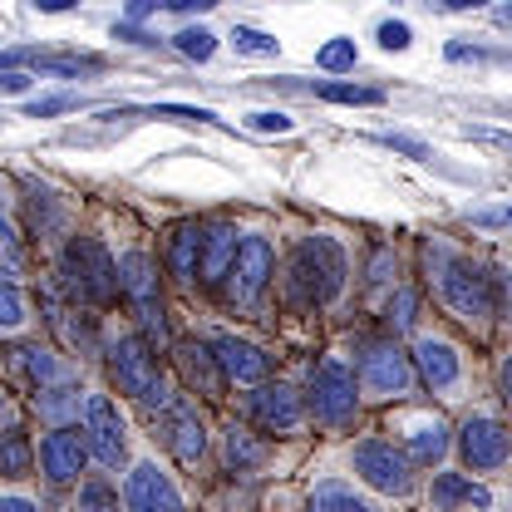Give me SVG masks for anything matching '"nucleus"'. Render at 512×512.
Listing matches in <instances>:
<instances>
[{"label": "nucleus", "instance_id": "nucleus-9", "mask_svg": "<svg viewBox=\"0 0 512 512\" xmlns=\"http://www.w3.org/2000/svg\"><path fill=\"white\" fill-rule=\"evenodd\" d=\"M124 508L128 512H188V498L183 488L173 483L168 468H158L153 458L133 463L124 478Z\"/></svg>", "mask_w": 512, "mask_h": 512}, {"label": "nucleus", "instance_id": "nucleus-8", "mask_svg": "<svg viewBox=\"0 0 512 512\" xmlns=\"http://www.w3.org/2000/svg\"><path fill=\"white\" fill-rule=\"evenodd\" d=\"M350 468H355L375 493H384V498H404V493L414 488L409 458L389 444V439H365V444H355L350 448Z\"/></svg>", "mask_w": 512, "mask_h": 512}, {"label": "nucleus", "instance_id": "nucleus-44", "mask_svg": "<svg viewBox=\"0 0 512 512\" xmlns=\"http://www.w3.org/2000/svg\"><path fill=\"white\" fill-rule=\"evenodd\" d=\"M0 89H5V94H25V89H30V74H20V69H15V74H0Z\"/></svg>", "mask_w": 512, "mask_h": 512}, {"label": "nucleus", "instance_id": "nucleus-2", "mask_svg": "<svg viewBox=\"0 0 512 512\" xmlns=\"http://www.w3.org/2000/svg\"><path fill=\"white\" fill-rule=\"evenodd\" d=\"M350 276V256L335 237H301V247L291 256V296L306 306H330L345 291Z\"/></svg>", "mask_w": 512, "mask_h": 512}, {"label": "nucleus", "instance_id": "nucleus-4", "mask_svg": "<svg viewBox=\"0 0 512 512\" xmlns=\"http://www.w3.org/2000/svg\"><path fill=\"white\" fill-rule=\"evenodd\" d=\"M109 375H114V384H119V394L138 399V404H148V409H168V404H173L168 380H163V370H158L148 340H138V335L109 340Z\"/></svg>", "mask_w": 512, "mask_h": 512}, {"label": "nucleus", "instance_id": "nucleus-36", "mask_svg": "<svg viewBox=\"0 0 512 512\" xmlns=\"http://www.w3.org/2000/svg\"><path fill=\"white\" fill-rule=\"evenodd\" d=\"M79 109V94H45V99H30L25 114L30 119H50V114H74Z\"/></svg>", "mask_w": 512, "mask_h": 512}, {"label": "nucleus", "instance_id": "nucleus-13", "mask_svg": "<svg viewBox=\"0 0 512 512\" xmlns=\"http://www.w3.org/2000/svg\"><path fill=\"white\" fill-rule=\"evenodd\" d=\"M458 448H463V463L473 473H498L508 463V429L493 414H473L458 434Z\"/></svg>", "mask_w": 512, "mask_h": 512}, {"label": "nucleus", "instance_id": "nucleus-38", "mask_svg": "<svg viewBox=\"0 0 512 512\" xmlns=\"http://www.w3.org/2000/svg\"><path fill=\"white\" fill-rule=\"evenodd\" d=\"M384 148H394V153H409L414 163H429L434 153H429V143H419V138H404V133H384L380 138Z\"/></svg>", "mask_w": 512, "mask_h": 512}, {"label": "nucleus", "instance_id": "nucleus-29", "mask_svg": "<svg viewBox=\"0 0 512 512\" xmlns=\"http://www.w3.org/2000/svg\"><path fill=\"white\" fill-rule=\"evenodd\" d=\"M355 40H330V45H320L316 50V64L325 69V74H350L355 69Z\"/></svg>", "mask_w": 512, "mask_h": 512}, {"label": "nucleus", "instance_id": "nucleus-11", "mask_svg": "<svg viewBox=\"0 0 512 512\" xmlns=\"http://www.w3.org/2000/svg\"><path fill=\"white\" fill-rule=\"evenodd\" d=\"M271 276H276V252H271V242H266V237H242L232 266H227V291H232V301H237V306H252L256 296L266 291Z\"/></svg>", "mask_w": 512, "mask_h": 512}, {"label": "nucleus", "instance_id": "nucleus-25", "mask_svg": "<svg viewBox=\"0 0 512 512\" xmlns=\"http://www.w3.org/2000/svg\"><path fill=\"white\" fill-rule=\"evenodd\" d=\"M222 444H227V468L232 473H252V468L266 463V444H256L252 429H242V424H232Z\"/></svg>", "mask_w": 512, "mask_h": 512}, {"label": "nucleus", "instance_id": "nucleus-17", "mask_svg": "<svg viewBox=\"0 0 512 512\" xmlns=\"http://www.w3.org/2000/svg\"><path fill=\"white\" fill-rule=\"evenodd\" d=\"M394 434H404V458H414V463H439L448 453V424L439 414H404L399 424H394Z\"/></svg>", "mask_w": 512, "mask_h": 512}, {"label": "nucleus", "instance_id": "nucleus-35", "mask_svg": "<svg viewBox=\"0 0 512 512\" xmlns=\"http://www.w3.org/2000/svg\"><path fill=\"white\" fill-rule=\"evenodd\" d=\"M25 325V301H20V291L0 276V330H20Z\"/></svg>", "mask_w": 512, "mask_h": 512}, {"label": "nucleus", "instance_id": "nucleus-33", "mask_svg": "<svg viewBox=\"0 0 512 512\" xmlns=\"http://www.w3.org/2000/svg\"><path fill=\"white\" fill-rule=\"evenodd\" d=\"M40 69H50V74H84V69H104L99 55H40Z\"/></svg>", "mask_w": 512, "mask_h": 512}, {"label": "nucleus", "instance_id": "nucleus-43", "mask_svg": "<svg viewBox=\"0 0 512 512\" xmlns=\"http://www.w3.org/2000/svg\"><path fill=\"white\" fill-rule=\"evenodd\" d=\"M0 512H40V503H30L20 493H0Z\"/></svg>", "mask_w": 512, "mask_h": 512}, {"label": "nucleus", "instance_id": "nucleus-16", "mask_svg": "<svg viewBox=\"0 0 512 512\" xmlns=\"http://www.w3.org/2000/svg\"><path fill=\"white\" fill-rule=\"evenodd\" d=\"M84 458H89V448H84V439L74 429H50L40 439V473L50 483H74L84 473Z\"/></svg>", "mask_w": 512, "mask_h": 512}, {"label": "nucleus", "instance_id": "nucleus-22", "mask_svg": "<svg viewBox=\"0 0 512 512\" xmlns=\"http://www.w3.org/2000/svg\"><path fill=\"white\" fill-rule=\"evenodd\" d=\"M178 370H183V380H188L192 389H202V394H217V389H222V375H217V365H212V350L197 345V340H183V345H178Z\"/></svg>", "mask_w": 512, "mask_h": 512}, {"label": "nucleus", "instance_id": "nucleus-32", "mask_svg": "<svg viewBox=\"0 0 512 512\" xmlns=\"http://www.w3.org/2000/svg\"><path fill=\"white\" fill-rule=\"evenodd\" d=\"M232 45H237V55H276L281 50V40H271L266 30H252V25H237Z\"/></svg>", "mask_w": 512, "mask_h": 512}, {"label": "nucleus", "instance_id": "nucleus-45", "mask_svg": "<svg viewBox=\"0 0 512 512\" xmlns=\"http://www.w3.org/2000/svg\"><path fill=\"white\" fill-rule=\"evenodd\" d=\"M389 261H394V256H389V252H380V256H375V266H370V281H389Z\"/></svg>", "mask_w": 512, "mask_h": 512}, {"label": "nucleus", "instance_id": "nucleus-6", "mask_svg": "<svg viewBox=\"0 0 512 512\" xmlns=\"http://www.w3.org/2000/svg\"><path fill=\"white\" fill-rule=\"evenodd\" d=\"M311 414L325 429H350L360 414V384L345 360H325L311 375Z\"/></svg>", "mask_w": 512, "mask_h": 512}, {"label": "nucleus", "instance_id": "nucleus-37", "mask_svg": "<svg viewBox=\"0 0 512 512\" xmlns=\"http://www.w3.org/2000/svg\"><path fill=\"white\" fill-rule=\"evenodd\" d=\"M247 124H252L256 133H291L296 119H291V114H281V109H256V114H247Z\"/></svg>", "mask_w": 512, "mask_h": 512}, {"label": "nucleus", "instance_id": "nucleus-23", "mask_svg": "<svg viewBox=\"0 0 512 512\" xmlns=\"http://www.w3.org/2000/svg\"><path fill=\"white\" fill-rule=\"evenodd\" d=\"M197 247H202V227H197V222L178 227V232H173V242H168V271H173L183 286L197 281Z\"/></svg>", "mask_w": 512, "mask_h": 512}, {"label": "nucleus", "instance_id": "nucleus-41", "mask_svg": "<svg viewBox=\"0 0 512 512\" xmlns=\"http://www.w3.org/2000/svg\"><path fill=\"white\" fill-rule=\"evenodd\" d=\"M114 35L128 40V45H158V35H148V30H138V25H124V20L114 25Z\"/></svg>", "mask_w": 512, "mask_h": 512}, {"label": "nucleus", "instance_id": "nucleus-27", "mask_svg": "<svg viewBox=\"0 0 512 512\" xmlns=\"http://www.w3.org/2000/svg\"><path fill=\"white\" fill-rule=\"evenodd\" d=\"M79 404H84V394H79L74 384H50V389H40V399H35V409H40L55 429H64L69 414H79Z\"/></svg>", "mask_w": 512, "mask_h": 512}, {"label": "nucleus", "instance_id": "nucleus-12", "mask_svg": "<svg viewBox=\"0 0 512 512\" xmlns=\"http://www.w3.org/2000/svg\"><path fill=\"white\" fill-rule=\"evenodd\" d=\"M409 365H414V375L429 384L434 394L463 389V355H458V345H448L444 335H419Z\"/></svg>", "mask_w": 512, "mask_h": 512}, {"label": "nucleus", "instance_id": "nucleus-30", "mask_svg": "<svg viewBox=\"0 0 512 512\" xmlns=\"http://www.w3.org/2000/svg\"><path fill=\"white\" fill-rule=\"evenodd\" d=\"M173 45H178L188 60L202 64V60H212V50H217V35H212V30H202V25H188V30H178V35H173Z\"/></svg>", "mask_w": 512, "mask_h": 512}, {"label": "nucleus", "instance_id": "nucleus-20", "mask_svg": "<svg viewBox=\"0 0 512 512\" xmlns=\"http://www.w3.org/2000/svg\"><path fill=\"white\" fill-rule=\"evenodd\" d=\"M168 448L178 453V463H202L207 458V429H202V414L192 409V404H183V399H173L168 409Z\"/></svg>", "mask_w": 512, "mask_h": 512}, {"label": "nucleus", "instance_id": "nucleus-40", "mask_svg": "<svg viewBox=\"0 0 512 512\" xmlns=\"http://www.w3.org/2000/svg\"><path fill=\"white\" fill-rule=\"evenodd\" d=\"M409 320H414V291H399V296L389 301V325H394V330H404Z\"/></svg>", "mask_w": 512, "mask_h": 512}, {"label": "nucleus", "instance_id": "nucleus-19", "mask_svg": "<svg viewBox=\"0 0 512 512\" xmlns=\"http://www.w3.org/2000/svg\"><path fill=\"white\" fill-rule=\"evenodd\" d=\"M429 508L434 512H488L493 493L483 483H473L468 473H439L429 488Z\"/></svg>", "mask_w": 512, "mask_h": 512}, {"label": "nucleus", "instance_id": "nucleus-3", "mask_svg": "<svg viewBox=\"0 0 512 512\" xmlns=\"http://www.w3.org/2000/svg\"><path fill=\"white\" fill-rule=\"evenodd\" d=\"M60 276H64V291L84 306H109L119 296V266L104 242L94 237H69V247L60 256Z\"/></svg>", "mask_w": 512, "mask_h": 512}, {"label": "nucleus", "instance_id": "nucleus-5", "mask_svg": "<svg viewBox=\"0 0 512 512\" xmlns=\"http://www.w3.org/2000/svg\"><path fill=\"white\" fill-rule=\"evenodd\" d=\"M119 291L128 296L138 325L153 335V340H168V320H163V286H158V261L148 252H124L119 261Z\"/></svg>", "mask_w": 512, "mask_h": 512}, {"label": "nucleus", "instance_id": "nucleus-18", "mask_svg": "<svg viewBox=\"0 0 512 512\" xmlns=\"http://www.w3.org/2000/svg\"><path fill=\"white\" fill-rule=\"evenodd\" d=\"M232 256H237V227L207 222V227H202V247H197V281H202V286H222Z\"/></svg>", "mask_w": 512, "mask_h": 512}, {"label": "nucleus", "instance_id": "nucleus-7", "mask_svg": "<svg viewBox=\"0 0 512 512\" xmlns=\"http://www.w3.org/2000/svg\"><path fill=\"white\" fill-rule=\"evenodd\" d=\"M355 384H360V394L399 399L414 384V365H409V355L394 340H365L360 345V375H355Z\"/></svg>", "mask_w": 512, "mask_h": 512}, {"label": "nucleus", "instance_id": "nucleus-39", "mask_svg": "<svg viewBox=\"0 0 512 512\" xmlns=\"http://www.w3.org/2000/svg\"><path fill=\"white\" fill-rule=\"evenodd\" d=\"M409 40H414V30H409L404 20H384L380 25V45L384 50H409Z\"/></svg>", "mask_w": 512, "mask_h": 512}, {"label": "nucleus", "instance_id": "nucleus-26", "mask_svg": "<svg viewBox=\"0 0 512 512\" xmlns=\"http://www.w3.org/2000/svg\"><path fill=\"white\" fill-rule=\"evenodd\" d=\"M30 463H35V448L30 439L10 424V429H0V478H25L30 473Z\"/></svg>", "mask_w": 512, "mask_h": 512}, {"label": "nucleus", "instance_id": "nucleus-14", "mask_svg": "<svg viewBox=\"0 0 512 512\" xmlns=\"http://www.w3.org/2000/svg\"><path fill=\"white\" fill-rule=\"evenodd\" d=\"M247 414H252L266 434H291V429L301 424L306 404H301V394H296L291 384L276 380V384H256L252 394H247Z\"/></svg>", "mask_w": 512, "mask_h": 512}, {"label": "nucleus", "instance_id": "nucleus-31", "mask_svg": "<svg viewBox=\"0 0 512 512\" xmlns=\"http://www.w3.org/2000/svg\"><path fill=\"white\" fill-rule=\"evenodd\" d=\"M25 271V252H20V237H15V227L0 217V276L10 281V276H20Z\"/></svg>", "mask_w": 512, "mask_h": 512}, {"label": "nucleus", "instance_id": "nucleus-24", "mask_svg": "<svg viewBox=\"0 0 512 512\" xmlns=\"http://www.w3.org/2000/svg\"><path fill=\"white\" fill-rule=\"evenodd\" d=\"M311 512H375L350 483H335V478H325L311 488Z\"/></svg>", "mask_w": 512, "mask_h": 512}, {"label": "nucleus", "instance_id": "nucleus-15", "mask_svg": "<svg viewBox=\"0 0 512 512\" xmlns=\"http://www.w3.org/2000/svg\"><path fill=\"white\" fill-rule=\"evenodd\" d=\"M207 350H212V365H217L222 380L261 384L271 375V355L261 345H252V340H242V335H217Z\"/></svg>", "mask_w": 512, "mask_h": 512}, {"label": "nucleus", "instance_id": "nucleus-46", "mask_svg": "<svg viewBox=\"0 0 512 512\" xmlns=\"http://www.w3.org/2000/svg\"><path fill=\"white\" fill-rule=\"evenodd\" d=\"M0 419H5V429H10V419H15V404L5 399V389H0Z\"/></svg>", "mask_w": 512, "mask_h": 512}, {"label": "nucleus", "instance_id": "nucleus-21", "mask_svg": "<svg viewBox=\"0 0 512 512\" xmlns=\"http://www.w3.org/2000/svg\"><path fill=\"white\" fill-rule=\"evenodd\" d=\"M10 365L25 375V384H35V389H50V384H60L64 380V365H60V355L50 350V345H15V355H10Z\"/></svg>", "mask_w": 512, "mask_h": 512}, {"label": "nucleus", "instance_id": "nucleus-10", "mask_svg": "<svg viewBox=\"0 0 512 512\" xmlns=\"http://www.w3.org/2000/svg\"><path fill=\"white\" fill-rule=\"evenodd\" d=\"M84 434H89L84 448H89L104 468H119V463H124L128 424L114 399H104V394H89V399H84Z\"/></svg>", "mask_w": 512, "mask_h": 512}, {"label": "nucleus", "instance_id": "nucleus-1", "mask_svg": "<svg viewBox=\"0 0 512 512\" xmlns=\"http://www.w3.org/2000/svg\"><path fill=\"white\" fill-rule=\"evenodd\" d=\"M434 291L458 320H493L503 311V276L483 271L473 256L463 252H439V261H429Z\"/></svg>", "mask_w": 512, "mask_h": 512}, {"label": "nucleus", "instance_id": "nucleus-34", "mask_svg": "<svg viewBox=\"0 0 512 512\" xmlns=\"http://www.w3.org/2000/svg\"><path fill=\"white\" fill-rule=\"evenodd\" d=\"M74 512H119V498L109 483H84L79 488V508Z\"/></svg>", "mask_w": 512, "mask_h": 512}, {"label": "nucleus", "instance_id": "nucleus-42", "mask_svg": "<svg viewBox=\"0 0 512 512\" xmlns=\"http://www.w3.org/2000/svg\"><path fill=\"white\" fill-rule=\"evenodd\" d=\"M35 64L40 55H30V50H0V74H15V64Z\"/></svg>", "mask_w": 512, "mask_h": 512}, {"label": "nucleus", "instance_id": "nucleus-28", "mask_svg": "<svg viewBox=\"0 0 512 512\" xmlns=\"http://www.w3.org/2000/svg\"><path fill=\"white\" fill-rule=\"evenodd\" d=\"M320 99H330V104H360V109H370V104H384L380 89H365V84H311Z\"/></svg>", "mask_w": 512, "mask_h": 512}]
</instances>
